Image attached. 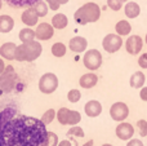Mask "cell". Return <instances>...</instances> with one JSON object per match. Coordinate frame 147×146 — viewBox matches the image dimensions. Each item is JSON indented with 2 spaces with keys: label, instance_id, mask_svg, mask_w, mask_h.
<instances>
[{
  "label": "cell",
  "instance_id": "obj_13",
  "mask_svg": "<svg viewBox=\"0 0 147 146\" xmlns=\"http://www.w3.org/2000/svg\"><path fill=\"white\" fill-rule=\"evenodd\" d=\"M84 113L89 118H97L102 113V103L97 100H89L84 105Z\"/></svg>",
  "mask_w": 147,
  "mask_h": 146
},
{
  "label": "cell",
  "instance_id": "obj_40",
  "mask_svg": "<svg viewBox=\"0 0 147 146\" xmlns=\"http://www.w3.org/2000/svg\"><path fill=\"white\" fill-rule=\"evenodd\" d=\"M70 0H59V3H61V5H65V4H67Z\"/></svg>",
  "mask_w": 147,
  "mask_h": 146
},
{
  "label": "cell",
  "instance_id": "obj_26",
  "mask_svg": "<svg viewBox=\"0 0 147 146\" xmlns=\"http://www.w3.org/2000/svg\"><path fill=\"white\" fill-rule=\"evenodd\" d=\"M32 8L36 10V13H38L39 18H40V17H45V16L48 14V12H49L48 4H47L45 1H43V0H39V1L36 3V4L34 5Z\"/></svg>",
  "mask_w": 147,
  "mask_h": 146
},
{
  "label": "cell",
  "instance_id": "obj_20",
  "mask_svg": "<svg viewBox=\"0 0 147 146\" xmlns=\"http://www.w3.org/2000/svg\"><path fill=\"white\" fill-rule=\"evenodd\" d=\"M14 28V20L8 14L0 16V34H8Z\"/></svg>",
  "mask_w": 147,
  "mask_h": 146
},
{
  "label": "cell",
  "instance_id": "obj_22",
  "mask_svg": "<svg viewBox=\"0 0 147 146\" xmlns=\"http://www.w3.org/2000/svg\"><path fill=\"white\" fill-rule=\"evenodd\" d=\"M18 39L22 43H28V41L35 40V30H32V27H25L21 28L18 32Z\"/></svg>",
  "mask_w": 147,
  "mask_h": 146
},
{
  "label": "cell",
  "instance_id": "obj_8",
  "mask_svg": "<svg viewBox=\"0 0 147 146\" xmlns=\"http://www.w3.org/2000/svg\"><path fill=\"white\" fill-rule=\"evenodd\" d=\"M110 116L115 122H119V123L124 122L129 116V107H128L127 103L121 102V101L114 102L110 107Z\"/></svg>",
  "mask_w": 147,
  "mask_h": 146
},
{
  "label": "cell",
  "instance_id": "obj_37",
  "mask_svg": "<svg viewBox=\"0 0 147 146\" xmlns=\"http://www.w3.org/2000/svg\"><path fill=\"white\" fill-rule=\"evenodd\" d=\"M5 67H7V65H5V62H4V58H1V57H0V78H1V75H3V72H4Z\"/></svg>",
  "mask_w": 147,
  "mask_h": 146
},
{
  "label": "cell",
  "instance_id": "obj_39",
  "mask_svg": "<svg viewBox=\"0 0 147 146\" xmlns=\"http://www.w3.org/2000/svg\"><path fill=\"white\" fill-rule=\"evenodd\" d=\"M93 145H94V141H93V140H89V141H86L85 144L81 145V146H93Z\"/></svg>",
  "mask_w": 147,
  "mask_h": 146
},
{
  "label": "cell",
  "instance_id": "obj_15",
  "mask_svg": "<svg viewBox=\"0 0 147 146\" xmlns=\"http://www.w3.org/2000/svg\"><path fill=\"white\" fill-rule=\"evenodd\" d=\"M98 83V76L97 74H94L93 71L86 72V74H83L79 79V84H80L81 88L84 89H90V88H94Z\"/></svg>",
  "mask_w": 147,
  "mask_h": 146
},
{
  "label": "cell",
  "instance_id": "obj_36",
  "mask_svg": "<svg viewBox=\"0 0 147 146\" xmlns=\"http://www.w3.org/2000/svg\"><path fill=\"white\" fill-rule=\"evenodd\" d=\"M140 97H141V100L142 101L147 102V87H145V85H143V87L141 88V91H140Z\"/></svg>",
  "mask_w": 147,
  "mask_h": 146
},
{
  "label": "cell",
  "instance_id": "obj_31",
  "mask_svg": "<svg viewBox=\"0 0 147 146\" xmlns=\"http://www.w3.org/2000/svg\"><path fill=\"white\" fill-rule=\"evenodd\" d=\"M58 136H57L54 132H51L48 131V135H47V142H45V146H58Z\"/></svg>",
  "mask_w": 147,
  "mask_h": 146
},
{
  "label": "cell",
  "instance_id": "obj_11",
  "mask_svg": "<svg viewBox=\"0 0 147 146\" xmlns=\"http://www.w3.org/2000/svg\"><path fill=\"white\" fill-rule=\"evenodd\" d=\"M115 133H116L117 139L121 140V141H129L134 136V127L128 122H120L116 126Z\"/></svg>",
  "mask_w": 147,
  "mask_h": 146
},
{
  "label": "cell",
  "instance_id": "obj_25",
  "mask_svg": "<svg viewBox=\"0 0 147 146\" xmlns=\"http://www.w3.org/2000/svg\"><path fill=\"white\" fill-rule=\"evenodd\" d=\"M5 1H8V4L10 7H14V8H20V7L28 8V7H34L39 0H5Z\"/></svg>",
  "mask_w": 147,
  "mask_h": 146
},
{
  "label": "cell",
  "instance_id": "obj_44",
  "mask_svg": "<svg viewBox=\"0 0 147 146\" xmlns=\"http://www.w3.org/2000/svg\"><path fill=\"white\" fill-rule=\"evenodd\" d=\"M121 1H123V3H125V1H128V0H121Z\"/></svg>",
  "mask_w": 147,
  "mask_h": 146
},
{
  "label": "cell",
  "instance_id": "obj_32",
  "mask_svg": "<svg viewBox=\"0 0 147 146\" xmlns=\"http://www.w3.org/2000/svg\"><path fill=\"white\" fill-rule=\"evenodd\" d=\"M107 7L114 12H117L123 8V1L121 0H107Z\"/></svg>",
  "mask_w": 147,
  "mask_h": 146
},
{
  "label": "cell",
  "instance_id": "obj_21",
  "mask_svg": "<svg viewBox=\"0 0 147 146\" xmlns=\"http://www.w3.org/2000/svg\"><path fill=\"white\" fill-rule=\"evenodd\" d=\"M115 31H116V34L120 36H128L132 32V25H130L127 20H120L119 22H116V25H115Z\"/></svg>",
  "mask_w": 147,
  "mask_h": 146
},
{
  "label": "cell",
  "instance_id": "obj_34",
  "mask_svg": "<svg viewBox=\"0 0 147 146\" xmlns=\"http://www.w3.org/2000/svg\"><path fill=\"white\" fill-rule=\"evenodd\" d=\"M138 65H140L141 69H143V70L147 69V52L146 53H142L138 57Z\"/></svg>",
  "mask_w": 147,
  "mask_h": 146
},
{
  "label": "cell",
  "instance_id": "obj_1",
  "mask_svg": "<svg viewBox=\"0 0 147 146\" xmlns=\"http://www.w3.org/2000/svg\"><path fill=\"white\" fill-rule=\"evenodd\" d=\"M47 135L41 119L18 114L10 106L0 111V146H45Z\"/></svg>",
  "mask_w": 147,
  "mask_h": 146
},
{
  "label": "cell",
  "instance_id": "obj_41",
  "mask_svg": "<svg viewBox=\"0 0 147 146\" xmlns=\"http://www.w3.org/2000/svg\"><path fill=\"white\" fill-rule=\"evenodd\" d=\"M102 146H114V145H111V144H103Z\"/></svg>",
  "mask_w": 147,
  "mask_h": 146
},
{
  "label": "cell",
  "instance_id": "obj_12",
  "mask_svg": "<svg viewBox=\"0 0 147 146\" xmlns=\"http://www.w3.org/2000/svg\"><path fill=\"white\" fill-rule=\"evenodd\" d=\"M21 21H22V23L26 25L27 27H34V26H36L39 22V16L32 7H28V8H26L25 12H22V14H21Z\"/></svg>",
  "mask_w": 147,
  "mask_h": 146
},
{
  "label": "cell",
  "instance_id": "obj_29",
  "mask_svg": "<svg viewBox=\"0 0 147 146\" xmlns=\"http://www.w3.org/2000/svg\"><path fill=\"white\" fill-rule=\"evenodd\" d=\"M67 100H69L71 103L79 102V101L81 100V92L79 89H76V88H74V89H70L69 93H67Z\"/></svg>",
  "mask_w": 147,
  "mask_h": 146
},
{
  "label": "cell",
  "instance_id": "obj_28",
  "mask_svg": "<svg viewBox=\"0 0 147 146\" xmlns=\"http://www.w3.org/2000/svg\"><path fill=\"white\" fill-rule=\"evenodd\" d=\"M67 136L69 137H79V139H81V137L85 136V133H84V129L81 128L80 126H71V128L67 131Z\"/></svg>",
  "mask_w": 147,
  "mask_h": 146
},
{
  "label": "cell",
  "instance_id": "obj_3",
  "mask_svg": "<svg viewBox=\"0 0 147 146\" xmlns=\"http://www.w3.org/2000/svg\"><path fill=\"white\" fill-rule=\"evenodd\" d=\"M43 53V45L39 43V40H32L28 43H22L21 45H17L16 49V61L20 62H32L40 57Z\"/></svg>",
  "mask_w": 147,
  "mask_h": 146
},
{
  "label": "cell",
  "instance_id": "obj_16",
  "mask_svg": "<svg viewBox=\"0 0 147 146\" xmlns=\"http://www.w3.org/2000/svg\"><path fill=\"white\" fill-rule=\"evenodd\" d=\"M16 49H17V44L13 41H7L0 47V57L8 61H13L16 57Z\"/></svg>",
  "mask_w": 147,
  "mask_h": 146
},
{
  "label": "cell",
  "instance_id": "obj_7",
  "mask_svg": "<svg viewBox=\"0 0 147 146\" xmlns=\"http://www.w3.org/2000/svg\"><path fill=\"white\" fill-rule=\"evenodd\" d=\"M123 36L117 34H107L102 40V48L106 53H115L123 47Z\"/></svg>",
  "mask_w": 147,
  "mask_h": 146
},
{
  "label": "cell",
  "instance_id": "obj_38",
  "mask_svg": "<svg viewBox=\"0 0 147 146\" xmlns=\"http://www.w3.org/2000/svg\"><path fill=\"white\" fill-rule=\"evenodd\" d=\"M58 146H72V144L69 140H62V141L58 142Z\"/></svg>",
  "mask_w": 147,
  "mask_h": 146
},
{
  "label": "cell",
  "instance_id": "obj_19",
  "mask_svg": "<svg viewBox=\"0 0 147 146\" xmlns=\"http://www.w3.org/2000/svg\"><path fill=\"white\" fill-rule=\"evenodd\" d=\"M146 83V75L143 74L142 71H136L132 74V76H130L129 79V84L132 88H134V89H141V88L145 85Z\"/></svg>",
  "mask_w": 147,
  "mask_h": 146
},
{
  "label": "cell",
  "instance_id": "obj_33",
  "mask_svg": "<svg viewBox=\"0 0 147 146\" xmlns=\"http://www.w3.org/2000/svg\"><path fill=\"white\" fill-rule=\"evenodd\" d=\"M44 1L48 4L49 9H52V10H58L59 7H61V3H59V0H44Z\"/></svg>",
  "mask_w": 147,
  "mask_h": 146
},
{
  "label": "cell",
  "instance_id": "obj_17",
  "mask_svg": "<svg viewBox=\"0 0 147 146\" xmlns=\"http://www.w3.org/2000/svg\"><path fill=\"white\" fill-rule=\"evenodd\" d=\"M124 13H125V17L129 18V20L137 18L138 16L141 14L140 4L136 1H127V4H125V7H124Z\"/></svg>",
  "mask_w": 147,
  "mask_h": 146
},
{
  "label": "cell",
  "instance_id": "obj_2",
  "mask_svg": "<svg viewBox=\"0 0 147 146\" xmlns=\"http://www.w3.org/2000/svg\"><path fill=\"white\" fill-rule=\"evenodd\" d=\"M101 17V7L97 3L89 1L83 4L80 8H78L74 14L75 22L79 25H88V23H94Z\"/></svg>",
  "mask_w": 147,
  "mask_h": 146
},
{
  "label": "cell",
  "instance_id": "obj_4",
  "mask_svg": "<svg viewBox=\"0 0 147 146\" xmlns=\"http://www.w3.org/2000/svg\"><path fill=\"white\" fill-rule=\"evenodd\" d=\"M39 91L43 95H52L58 88V78L53 72H45L39 79Z\"/></svg>",
  "mask_w": 147,
  "mask_h": 146
},
{
  "label": "cell",
  "instance_id": "obj_18",
  "mask_svg": "<svg viewBox=\"0 0 147 146\" xmlns=\"http://www.w3.org/2000/svg\"><path fill=\"white\" fill-rule=\"evenodd\" d=\"M51 23L54 27V30H63V28H66L67 25H69V18H67V16L63 14V13H56V14L52 17Z\"/></svg>",
  "mask_w": 147,
  "mask_h": 146
},
{
  "label": "cell",
  "instance_id": "obj_35",
  "mask_svg": "<svg viewBox=\"0 0 147 146\" xmlns=\"http://www.w3.org/2000/svg\"><path fill=\"white\" fill-rule=\"evenodd\" d=\"M127 146H145V145H143V142L138 139H130L129 141H128Z\"/></svg>",
  "mask_w": 147,
  "mask_h": 146
},
{
  "label": "cell",
  "instance_id": "obj_14",
  "mask_svg": "<svg viewBox=\"0 0 147 146\" xmlns=\"http://www.w3.org/2000/svg\"><path fill=\"white\" fill-rule=\"evenodd\" d=\"M69 48L74 53H83L88 48V40L83 36H74L69 41Z\"/></svg>",
  "mask_w": 147,
  "mask_h": 146
},
{
  "label": "cell",
  "instance_id": "obj_42",
  "mask_svg": "<svg viewBox=\"0 0 147 146\" xmlns=\"http://www.w3.org/2000/svg\"><path fill=\"white\" fill-rule=\"evenodd\" d=\"M1 7H3V0H0V9H1Z\"/></svg>",
  "mask_w": 147,
  "mask_h": 146
},
{
  "label": "cell",
  "instance_id": "obj_6",
  "mask_svg": "<svg viewBox=\"0 0 147 146\" xmlns=\"http://www.w3.org/2000/svg\"><path fill=\"white\" fill-rule=\"evenodd\" d=\"M17 82V76L14 74V69L12 65H8L0 78V93L10 92Z\"/></svg>",
  "mask_w": 147,
  "mask_h": 146
},
{
  "label": "cell",
  "instance_id": "obj_9",
  "mask_svg": "<svg viewBox=\"0 0 147 146\" xmlns=\"http://www.w3.org/2000/svg\"><path fill=\"white\" fill-rule=\"evenodd\" d=\"M143 43H145V40H143L140 35H130L129 38L125 40V49H127V52L129 54L137 56V54L141 53V51H142Z\"/></svg>",
  "mask_w": 147,
  "mask_h": 146
},
{
  "label": "cell",
  "instance_id": "obj_24",
  "mask_svg": "<svg viewBox=\"0 0 147 146\" xmlns=\"http://www.w3.org/2000/svg\"><path fill=\"white\" fill-rule=\"evenodd\" d=\"M51 51H52V54H53L54 57H57V58H61V57L66 56L67 47L63 43H61V41H57V43H54L53 45H52Z\"/></svg>",
  "mask_w": 147,
  "mask_h": 146
},
{
  "label": "cell",
  "instance_id": "obj_30",
  "mask_svg": "<svg viewBox=\"0 0 147 146\" xmlns=\"http://www.w3.org/2000/svg\"><path fill=\"white\" fill-rule=\"evenodd\" d=\"M136 127H137V131H138V133H140L141 137L147 136V120H145V119H140V120L136 123Z\"/></svg>",
  "mask_w": 147,
  "mask_h": 146
},
{
  "label": "cell",
  "instance_id": "obj_5",
  "mask_svg": "<svg viewBox=\"0 0 147 146\" xmlns=\"http://www.w3.org/2000/svg\"><path fill=\"white\" fill-rule=\"evenodd\" d=\"M102 54L98 49H89L84 53L83 57V64L85 66V69H88L89 71H96L102 66Z\"/></svg>",
  "mask_w": 147,
  "mask_h": 146
},
{
  "label": "cell",
  "instance_id": "obj_27",
  "mask_svg": "<svg viewBox=\"0 0 147 146\" xmlns=\"http://www.w3.org/2000/svg\"><path fill=\"white\" fill-rule=\"evenodd\" d=\"M56 115H57V111L54 110V109H48V110L43 114V116H41V122H43L45 126H48V124H51L52 122L56 119Z\"/></svg>",
  "mask_w": 147,
  "mask_h": 146
},
{
  "label": "cell",
  "instance_id": "obj_10",
  "mask_svg": "<svg viewBox=\"0 0 147 146\" xmlns=\"http://www.w3.org/2000/svg\"><path fill=\"white\" fill-rule=\"evenodd\" d=\"M54 36V27L52 26V23H38L35 28V38L39 41H45L49 40Z\"/></svg>",
  "mask_w": 147,
  "mask_h": 146
},
{
  "label": "cell",
  "instance_id": "obj_43",
  "mask_svg": "<svg viewBox=\"0 0 147 146\" xmlns=\"http://www.w3.org/2000/svg\"><path fill=\"white\" fill-rule=\"evenodd\" d=\"M145 43H146V45H147V34H146V38H145Z\"/></svg>",
  "mask_w": 147,
  "mask_h": 146
},
{
  "label": "cell",
  "instance_id": "obj_23",
  "mask_svg": "<svg viewBox=\"0 0 147 146\" xmlns=\"http://www.w3.org/2000/svg\"><path fill=\"white\" fill-rule=\"evenodd\" d=\"M70 116H71V110L67 107H61L57 110V120H58L59 124L62 126H69L70 123Z\"/></svg>",
  "mask_w": 147,
  "mask_h": 146
}]
</instances>
